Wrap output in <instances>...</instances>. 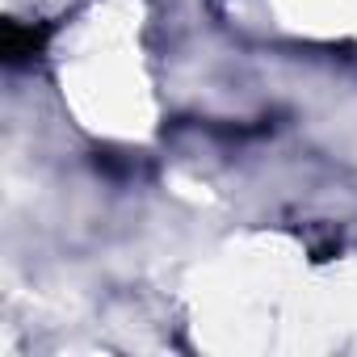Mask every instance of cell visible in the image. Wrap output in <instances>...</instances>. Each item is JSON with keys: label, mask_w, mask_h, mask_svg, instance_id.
Segmentation results:
<instances>
[{"label": "cell", "mask_w": 357, "mask_h": 357, "mask_svg": "<svg viewBox=\"0 0 357 357\" xmlns=\"http://www.w3.org/2000/svg\"><path fill=\"white\" fill-rule=\"evenodd\" d=\"M51 43V26L47 22H5V63L9 68H26L34 63Z\"/></svg>", "instance_id": "obj_1"}]
</instances>
